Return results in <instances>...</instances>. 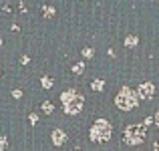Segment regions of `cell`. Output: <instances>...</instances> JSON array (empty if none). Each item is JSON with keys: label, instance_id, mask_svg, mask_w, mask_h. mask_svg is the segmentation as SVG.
Returning a JSON list of instances; mask_svg holds the SVG:
<instances>
[{"label": "cell", "instance_id": "cell-1", "mask_svg": "<svg viewBox=\"0 0 159 151\" xmlns=\"http://www.w3.org/2000/svg\"><path fill=\"white\" fill-rule=\"evenodd\" d=\"M61 101H62V109H65L66 115H77V113L83 111V105H85V99L79 91L75 89H69L61 95Z\"/></svg>", "mask_w": 159, "mask_h": 151}, {"label": "cell", "instance_id": "cell-2", "mask_svg": "<svg viewBox=\"0 0 159 151\" xmlns=\"http://www.w3.org/2000/svg\"><path fill=\"white\" fill-rule=\"evenodd\" d=\"M139 95H135L129 87H123V89L119 91V95H117V99H115V103H117V107L119 109H123V111H129V109H133V107H137V103H139Z\"/></svg>", "mask_w": 159, "mask_h": 151}, {"label": "cell", "instance_id": "cell-3", "mask_svg": "<svg viewBox=\"0 0 159 151\" xmlns=\"http://www.w3.org/2000/svg\"><path fill=\"white\" fill-rule=\"evenodd\" d=\"M111 137V125L105 119H99L91 129V139L93 141H107Z\"/></svg>", "mask_w": 159, "mask_h": 151}, {"label": "cell", "instance_id": "cell-4", "mask_svg": "<svg viewBox=\"0 0 159 151\" xmlns=\"http://www.w3.org/2000/svg\"><path fill=\"white\" fill-rule=\"evenodd\" d=\"M145 139V133H143V127H127L125 129V141L131 145H137Z\"/></svg>", "mask_w": 159, "mask_h": 151}, {"label": "cell", "instance_id": "cell-5", "mask_svg": "<svg viewBox=\"0 0 159 151\" xmlns=\"http://www.w3.org/2000/svg\"><path fill=\"white\" fill-rule=\"evenodd\" d=\"M155 95V87L151 85V83H143V85L139 87V99H143V101H149Z\"/></svg>", "mask_w": 159, "mask_h": 151}, {"label": "cell", "instance_id": "cell-6", "mask_svg": "<svg viewBox=\"0 0 159 151\" xmlns=\"http://www.w3.org/2000/svg\"><path fill=\"white\" fill-rule=\"evenodd\" d=\"M62 141H65V133H62L61 129H57V131L52 133V143H54V145H61Z\"/></svg>", "mask_w": 159, "mask_h": 151}, {"label": "cell", "instance_id": "cell-7", "mask_svg": "<svg viewBox=\"0 0 159 151\" xmlns=\"http://www.w3.org/2000/svg\"><path fill=\"white\" fill-rule=\"evenodd\" d=\"M137 43H139L137 36H127V39H125V44H127V47H135Z\"/></svg>", "mask_w": 159, "mask_h": 151}, {"label": "cell", "instance_id": "cell-8", "mask_svg": "<svg viewBox=\"0 0 159 151\" xmlns=\"http://www.w3.org/2000/svg\"><path fill=\"white\" fill-rule=\"evenodd\" d=\"M83 71H85V65H83V62H79V65L73 66V73H75V75H81Z\"/></svg>", "mask_w": 159, "mask_h": 151}, {"label": "cell", "instance_id": "cell-9", "mask_svg": "<svg viewBox=\"0 0 159 151\" xmlns=\"http://www.w3.org/2000/svg\"><path fill=\"white\" fill-rule=\"evenodd\" d=\"M40 83H43L44 89H51V87H52V79H48V77H43V81H40Z\"/></svg>", "mask_w": 159, "mask_h": 151}, {"label": "cell", "instance_id": "cell-10", "mask_svg": "<svg viewBox=\"0 0 159 151\" xmlns=\"http://www.w3.org/2000/svg\"><path fill=\"white\" fill-rule=\"evenodd\" d=\"M52 109H54L52 103H43V111L44 113H52Z\"/></svg>", "mask_w": 159, "mask_h": 151}, {"label": "cell", "instance_id": "cell-11", "mask_svg": "<svg viewBox=\"0 0 159 151\" xmlns=\"http://www.w3.org/2000/svg\"><path fill=\"white\" fill-rule=\"evenodd\" d=\"M44 16H47V18H48V16H54V8H52V6H51V8L44 6Z\"/></svg>", "mask_w": 159, "mask_h": 151}, {"label": "cell", "instance_id": "cell-12", "mask_svg": "<svg viewBox=\"0 0 159 151\" xmlns=\"http://www.w3.org/2000/svg\"><path fill=\"white\" fill-rule=\"evenodd\" d=\"M93 89L95 91H103V81H93Z\"/></svg>", "mask_w": 159, "mask_h": 151}, {"label": "cell", "instance_id": "cell-13", "mask_svg": "<svg viewBox=\"0 0 159 151\" xmlns=\"http://www.w3.org/2000/svg\"><path fill=\"white\" fill-rule=\"evenodd\" d=\"M83 57L91 58V57H93V48H83Z\"/></svg>", "mask_w": 159, "mask_h": 151}, {"label": "cell", "instance_id": "cell-14", "mask_svg": "<svg viewBox=\"0 0 159 151\" xmlns=\"http://www.w3.org/2000/svg\"><path fill=\"white\" fill-rule=\"evenodd\" d=\"M6 143H8V141H6V137H0V149H4V147H6Z\"/></svg>", "mask_w": 159, "mask_h": 151}, {"label": "cell", "instance_id": "cell-15", "mask_svg": "<svg viewBox=\"0 0 159 151\" xmlns=\"http://www.w3.org/2000/svg\"><path fill=\"white\" fill-rule=\"evenodd\" d=\"M12 95H14L16 99H20V97H22V91H20V89H16V91H12Z\"/></svg>", "mask_w": 159, "mask_h": 151}, {"label": "cell", "instance_id": "cell-16", "mask_svg": "<svg viewBox=\"0 0 159 151\" xmlns=\"http://www.w3.org/2000/svg\"><path fill=\"white\" fill-rule=\"evenodd\" d=\"M28 119H30V123H36V121H39V117H36V113H32V115H28Z\"/></svg>", "mask_w": 159, "mask_h": 151}, {"label": "cell", "instance_id": "cell-17", "mask_svg": "<svg viewBox=\"0 0 159 151\" xmlns=\"http://www.w3.org/2000/svg\"><path fill=\"white\" fill-rule=\"evenodd\" d=\"M155 125H157V129H159V111H157V115H155Z\"/></svg>", "mask_w": 159, "mask_h": 151}, {"label": "cell", "instance_id": "cell-18", "mask_svg": "<svg viewBox=\"0 0 159 151\" xmlns=\"http://www.w3.org/2000/svg\"><path fill=\"white\" fill-rule=\"evenodd\" d=\"M155 151H159V143H155Z\"/></svg>", "mask_w": 159, "mask_h": 151}]
</instances>
